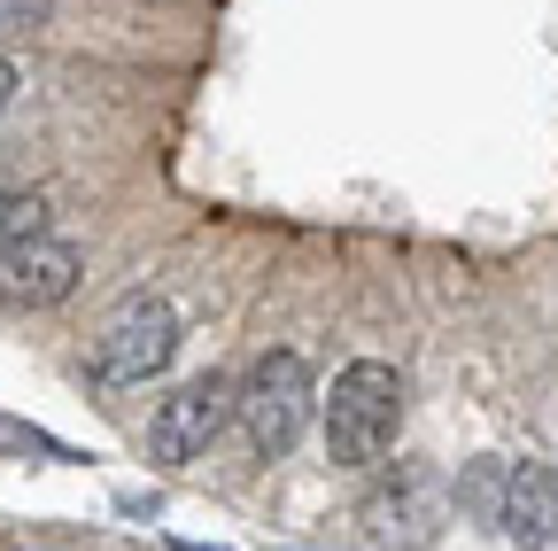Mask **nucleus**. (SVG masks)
Returning <instances> with one entry per match:
<instances>
[{
    "instance_id": "1",
    "label": "nucleus",
    "mask_w": 558,
    "mask_h": 551,
    "mask_svg": "<svg viewBox=\"0 0 558 551\" xmlns=\"http://www.w3.org/2000/svg\"><path fill=\"white\" fill-rule=\"evenodd\" d=\"M318 428H326V458L365 474L396 451V428H403V373L380 366V358H357L341 366L333 388L318 396Z\"/></svg>"
},
{
    "instance_id": "2",
    "label": "nucleus",
    "mask_w": 558,
    "mask_h": 551,
    "mask_svg": "<svg viewBox=\"0 0 558 551\" xmlns=\"http://www.w3.org/2000/svg\"><path fill=\"white\" fill-rule=\"evenodd\" d=\"M318 411V388H311V366L295 350H264L233 396V420H241V443L256 458H288Z\"/></svg>"
},
{
    "instance_id": "3",
    "label": "nucleus",
    "mask_w": 558,
    "mask_h": 551,
    "mask_svg": "<svg viewBox=\"0 0 558 551\" xmlns=\"http://www.w3.org/2000/svg\"><path fill=\"white\" fill-rule=\"evenodd\" d=\"M171 350H179V311L148 288H132V296H117V311L94 334V373L109 388H140L171 366Z\"/></svg>"
},
{
    "instance_id": "4",
    "label": "nucleus",
    "mask_w": 558,
    "mask_h": 551,
    "mask_svg": "<svg viewBox=\"0 0 558 551\" xmlns=\"http://www.w3.org/2000/svg\"><path fill=\"white\" fill-rule=\"evenodd\" d=\"M233 396H241V381H226V373H202V381H179L156 411H148V458L156 466H194L209 443L226 435V420H233Z\"/></svg>"
},
{
    "instance_id": "5",
    "label": "nucleus",
    "mask_w": 558,
    "mask_h": 551,
    "mask_svg": "<svg viewBox=\"0 0 558 551\" xmlns=\"http://www.w3.org/2000/svg\"><path fill=\"white\" fill-rule=\"evenodd\" d=\"M78 272H86L78 249L54 241V233H39V241H24V249L0 256V303H9V311H54L70 288H78Z\"/></svg>"
},
{
    "instance_id": "6",
    "label": "nucleus",
    "mask_w": 558,
    "mask_h": 551,
    "mask_svg": "<svg viewBox=\"0 0 558 551\" xmlns=\"http://www.w3.org/2000/svg\"><path fill=\"white\" fill-rule=\"evenodd\" d=\"M365 520L380 543H427L435 520H442V481L435 466H403L396 481H380V490L365 498Z\"/></svg>"
},
{
    "instance_id": "7",
    "label": "nucleus",
    "mask_w": 558,
    "mask_h": 551,
    "mask_svg": "<svg viewBox=\"0 0 558 551\" xmlns=\"http://www.w3.org/2000/svg\"><path fill=\"white\" fill-rule=\"evenodd\" d=\"M505 536H512L520 551H558V466H543V458H512Z\"/></svg>"
},
{
    "instance_id": "8",
    "label": "nucleus",
    "mask_w": 558,
    "mask_h": 551,
    "mask_svg": "<svg viewBox=\"0 0 558 551\" xmlns=\"http://www.w3.org/2000/svg\"><path fill=\"white\" fill-rule=\"evenodd\" d=\"M505 490H512V466H505V458H481V466L458 481V505L481 513V520H505Z\"/></svg>"
},
{
    "instance_id": "9",
    "label": "nucleus",
    "mask_w": 558,
    "mask_h": 551,
    "mask_svg": "<svg viewBox=\"0 0 558 551\" xmlns=\"http://www.w3.org/2000/svg\"><path fill=\"white\" fill-rule=\"evenodd\" d=\"M39 233H47V202H39V194H16V187H0V256L24 249V241H39Z\"/></svg>"
},
{
    "instance_id": "10",
    "label": "nucleus",
    "mask_w": 558,
    "mask_h": 551,
    "mask_svg": "<svg viewBox=\"0 0 558 551\" xmlns=\"http://www.w3.org/2000/svg\"><path fill=\"white\" fill-rule=\"evenodd\" d=\"M54 16V0H0V32H32Z\"/></svg>"
},
{
    "instance_id": "11",
    "label": "nucleus",
    "mask_w": 558,
    "mask_h": 551,
    "mask_svg": "<svg viewBox=\"0 0 558 551\" xmlns=\"http://www.w3.org/2000/svg\"><path fill=\"white\" fill-rule=\"evenodd\" d=\"M16 86H24V79H16V62H9V55H0V109H9V101H16Z\"/></svg>"
}]
</instances>
